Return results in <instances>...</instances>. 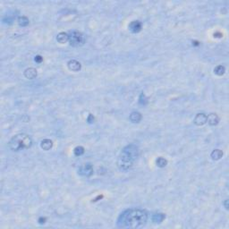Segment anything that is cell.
Wrapping results in <instances>:
<instances>
[{"mask_svg": "<svg viewBox=\"0 0 229 229\" xmlns=\"http://www.w3.org/2000/svg\"><path fill=\"white\" fill-rule=\"evenodd\" d=\"M223 155H224V153L221 150H219V149H216V150H213V151L211 152V154H210V157H211V159H213V160H219V159L223 157Z\"/></svg>", "mask_w": 229, "mask_h": 229, "instance_id": "cell-14", "label": "cell"}, {"mask_svg": "<svg viewBox=\"0 0 229 229\" xmlns=\"http://www.w3.org/2000/svg\"><path fill=\"white\" fill-rule=\"evenodd\" d=\"M79 174L82 176H91L93 175V166L90 163H86L82 165V166L79 168Z\"/></svg>", "mask_w": 229, "mask_h": 229, "instance_id": "cell-5", "label": "cell"}, {"mask_svg": "<svg viewBox=\"0 0 229 229\" xmlns=\"http://www.w3.org/2000/svg\"><path fill=\"white\" fill-rule=\"evenodd\" d=\"M85 152V150H84V148L82 147V146H77V147L74 148V154L76 156V157H80V156H82L83 155Z\"/></svg>", "mask_w": 229, "mask_h": 229, "instance_id": "cell-19", "label": "cell"}, {"mask_svg": "<svg viewBox=\"0 0 229 229\" xmlns=\"http://www.w3.org/2000/svg\"><path fill=\"white\" fill-rule=\"evenodd\" d=\"M148 221V213L141 209H130L123 211L117 220V226L123 228H140Z\"/></svg>", "mask_w": 229, "mask_h": 229, "instance_id": "cell-1", "label": "cell"}, {"mask_svg": "<svg viewBox=\"0 0 229 229\" xmlns=\"http://www.w3.org/2000/svg\"><path fill=\"white\" fill-rule=\"evenodd\" d=\"M34 61H35L36 63H38V64H41L42 63V61H43V57L40 56V55H37L35 57H34Z\"/></svg>", "mask_w": 229, "mask_h": 229, "instance_id": "cell-20", "label": "cell"}, {"mask_svg": "<svg viewBox=\"0 0 229 229\" xmlns=\"http://www.w3.org/2000/svg\"><path fill=\"white\" fill-rule=\"evenodd\" d=\"M57 41L60 44H65L69 41V34L66 32H59L57 35Z\"/></svg>", "mask_w": 229, "mask_h": 229, "instance_id": "cell-12", "label": "cell"}, {"mask_svg": "<svg viewBox=\"0 0 229 229\" xmlns=\"http://www.w3.org/2000/svg\"><path fill=\"white\" fill-rule=\"evenodd\" d=\"M156 164H157V166H158L159 167L163 168L165 166H166V165H167V160L165 159V158H163V157H159V158H158L157 160H156Z\"/></svg>", "mask_w": 229, "mask_h": 229, "instance_id": "cell-18", "label": "cell"}, {"mask_svg": "<svg viewBox=\"0 0 229 229\" xmlns=\"http://www.w3.org/2000/svg\"><path fill=\"white\" fill-rule=\"evenodd\" d=\"M46 220H47V219H46V217H40V218H39V220H38V221H39V223L41 224V225H42V224H45V223H46Z\"/></svg>", "mask_w": 229, "mask_h": 229, "instance_id": "cell-22", "label": "cell"}, {"mask_svg": "<svg viewBox=\"0 0 229 229\" xmlns=\"http://www.w3.org/2000/svg\"><path fill=\"white\" fill-rule=\"evenodd\" d=\"M129 118L132 123H140V122L141 121V119H142V116H141V114L140 113V112L134 111L131 113Z\"/></svg>", "mask_w": 229, "mask_h": 229, "instance_id": "cell-11", "label": "cell"}, {"mask_svg": "<svg viewBox=\"0 0 229 229\" xmlns=\"http://www.w3.org/2000/svg\"><path fill=\"white\" fill-rule=\"evenodd\" d=\"M129 30L133 32V33H139L141 30L142 28V25L140 21L136 20V21H133L131 22V24H129Z\"/></svg>", "mask_w": 229, "mask_h": 229, "instance_id": "cell-8", "label": "cell"}, {"mask_svg": "<svg viewBox=\"0 0 229 229\" xmlns=\"http://www.w3.org/2000/svg\"><path fill=\"white\" fill-rule=\"evenodd\" d=\"M194 123L198 126H202L207 123V115L204 113H199L195 116L194 120Z\"/></svg>", "mask_w": 229, "mask_h": 229, "instance_id": "cell-7", "label": "cell"}, {"mask_svg": "<svg viewBox=\"0 0 229 229\" xmlns=\"http://www.w3.org/2000/svg\"><path fill=\"white\" fill-rule=\"evenodd\" d=\"M165 218H166V216H165V214H162V213H158V214H154L152 216V221L153 223H161V222H163V220H164Z\"/></svg>", "mask_w": 229, "mask_h": 229, "instance_id": "cell-15", "label": "cell"}, {"mask_svg": "<svg viewBox=\"0 0 229 229\" xmlns=\"http://www.w3.org/2000/svg\"><path fill=\"white\" fill-rule=\"evenodd\" d=\"M207 123H209L210 125H211V126L217 125L218 123H219V117H218V116H217V114H215V113L210 114L209 116H207Z\"/></svg>", "mask_w": 229, "mask_h": 229, "instance_id": "cell-10", "label": "cell"}, {"mask_svg": "<svg viewBox=\"0 0 229 229\" xmlns=\"http://www.w3.org/2000/svg\"><path fill=\"white\" fill-rule=\"evenodd\" d=\"M139 157V149L135 144H129L123 148L117 159V166L121 171L132 169Z\"/></svg>", "mask_w": 229, "mask_h": 229, "instance_id": "cell-2", "label": "cell"}, {"mask_svg": "<svg viewBox=\"0 0 229 229\" xmlns=\"http://www.w3.org/2000/svg\"><path fill=\"white\" fill-rule=\"evenodd\" d=\"M18 24L20 25V26H22V27H26V26H28L30 24V21L28 18L26 17V16H20V17H18Z\"/></svg>", "mask_w": 229, "mask_h": 229, "instance_id": "cell-16", "label": "cell"}, {"mask_svg": "<svg viewBox=\"0 0 229 229\" xmlns=\"http://www.w3.org/2000/svg\"><path fill=\"white\" fill-rule=\"evenodd\" d=\"M87 121H88L90 123H92L93 122H94V117H93V116H92V115L90 114V115L89 116V117H88V119H87Z\"/></svg>", "mask_w": 229, "mask_h": 229, "instance_id": "cell-21", "label": "cell"}, {"mask_svg": "<svg viewBox=\"0 0 229 229\" xmlns=\"http://www.w3.org/2000/svg\"><path fill=\"white\" fill-rule=\"evenodd\" d=\"M67 67L72 72H79L82 69V65L79 61H77L75 59H72L70 61H68Z\"/></svg>", "mask_w": 229, "mask_h": 229, "instance_id": "cell-6", "label": "cell"}, {"mask_svg": "<svg viewBox=\"0 0 229 229\" xmlns=\"http://www.w3.org/2000/svg\"><path fill=\"white\" fill-rule=\"evenodd\" d=\"M228 201H229V200L226 199V200H225V201H224V203H223V205L225 206V209H226V210H228V209H229Z\"/></svg>", "mask_w": 229, "mask_h": 229, "instance_id": "cell-23", "label": "cell"}, {"mask_svg": "<svg viewBox=\"0 0 229 229\" xmlns=\"http://www.w3.org/2000/svg\"><path fill=\"white\" fill-rule=\"evenodd\" d=\"M69 34V43L73 47H81L85 43V36L81 31L72 30Z\"/></svg>", "mask_w": 229, "mask_h": 229, "instance_id": "cell-4", "label": "cell"}, {"mask_svg": "<svg viewBox=\"0 0 229 229\" xmlns=\"http://www.w3.org/2000/svg\"><path fill=\"white\" fill-rule=\"evenodd\" d=\"M32 145V140L28 134H19L14 135L8 142V146L13 151H20L23 150H28Z\"/></svg>", "mask_w": 229, "mask_h": 229, "instance_id": "cell-3", "label": "cell"}, {"mask_svg": "<svg viewBox=\"0 0 229 229\" xmlns=\"http://www.w3.org/2000/svg\"><path fill=\"white\" fill-rule=\"evenodd\" d=\"M24 74L25 78L29 79V80H33L35 79L37 75H38V72L36 70L35 68L33 67H29L27 69H25L24 72Z\"/></svg>", "mask_w": 229, "mask_h": 229, "instance_id": "cell-9", "label": "cell"}, {"mask_svg": "<svg viewBox=\"0 0 229 229\" xmlns=\"http://www.w3.org/2000/svg\"><path fill=\"white\" fill-rule=\"evenodd\" d=\"M214 73L217 75H218V76H222L223 74H225V73H226V68H225L224 65H217V66H216L214 68Z\"/></svg>", "mask_w": 229, "mask_h": 229, "instance_id": "cell-17", "label": "cell"}, {"mask_svg": "<svg viewBox=\"0 0 229 229\" xmlns=\"http://www.w3.org/2000/svg\"><path fill=\"white\" fill-rule=\"evenodd\" d=\"M53 147V141L49 139H44L41 142V148L43 150H49Z\"/></svg>", "mask_w": 229, "mask_h": 229, "instance_id": "cell-13", "label": "cell"}]
</instances>
